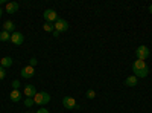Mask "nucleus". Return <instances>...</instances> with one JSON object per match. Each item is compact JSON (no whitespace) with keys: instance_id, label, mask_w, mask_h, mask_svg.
Wrapping results in <instances>:
<instances>
[{"instance_id":"nucleus-1","label":"nucleus","mask_w":152,"mask_h":113,"mask_svg":"<svg viewBox=\"0 0 152 113\" xmlns=\"http://www.w3.org/2000/svg\"><path fill=\"white\" fill-rule=\"evenodd\" d=\"M34 103L38 106H46L50 103V95L47 92H37V95L34 96Z\"/></svg>"},{"instance_id":"nucleus-2","label":"nucleus","mask_w":152,"mask_h":113,"mask_svg":"<svg viewBox=\"0 0 152 113\" xmlns=\"http://www.w3.org/2000/svg\"><path fill=\"white\" fill-rule=\"evenodd\" d=\"M149 47L148 46H145V44H142V46H138L137 49H135V55H137V60H142V61H146L148 58H149Z\"/></svg>"},{"instance_id":"nucleus-3","label":"nucleus","mask_w":152,"mask_h":113,"mask_svg":"<svg viewBox=\"0 0 152 113\" xmlns=\"http://www.w3.org/2000/svg\"><path fill=\"white\" fill-rule=\"evenodd\" d=\"M43 17H44V20H46L47 23H52V24L58 20V14H56L55 9H46V11L43 12Z\"/></svg>"},{"instance_id":"nucleus-4","label":"nucleus","mask_w":152,"mask_h":113,"mask_svg":"<svg viewBox=\"0 0 152 113\" xmlns=\"http://www.w3.org/2000/svg\"><path fill=\"white\" fill-rule=\"evenodd\" d=\"M53 28H55V31H58L59 34H61V32H66V31L69 29V23H67L66 20H62V18H58V20L53 23Z\"/></svg>"},{"instance_id":"nucleus-5","label":"nucleus","mask_w":152,"mask_h":113,"mask_svg":"<svg viewBox=\"0 0 152 113\" xmlns=\"http://www.w3.org/2000/svg\"><path fill=\"white\" fill-rule=\"evenodd\" d=\"M62 106H64L67 110H73L78 107V104H76V99L72 98V96H64L62 98Z\"/></svg>"},{"instance_id":"nucleus-6","label":"nucleus","mask_w":152,"mask_h":113,"mask_svg":"<svg viewBox=\"0 0 152 113\" xmlns=\"http://www.w3.org/2000/svg\"><path fill=\"white\" fill-rule=\"evenodd\" d=\"M23 41H24V37H23V34L21 32H12L11 34V43H14L15 46H20V44H23Z\"/></svg>"},{"instance_id":"nucleus-7","label":"nucleus","mask_w":152,"mask_h":113,"mask_svg":"<svg viewBox=\"0 0 152 113\" xmlns=\"http://www.w3.org/2000/svg\"><path fill=\"white\" fill-rule=\"evenodd\" d=\"M20 73H21V77H23V78H26V80H28V78H32L34 75H35V67H32V66L28 64V66H24V67L21 69Z\"/></svg>"},{"instance_id":"nucleus-8","label":"nucleus","mask_w":152,"mask_h":113,"mask_svg":"<svg viewBox=\"0 0 152 113\" xmlns=\"http://www.w3.org/2000/svg\"><path fill=\"white\" fill-rule=\"evenodd\" d=\"M146 67H148L146 61L137 60V61H134V64H132V72H134V73H137V72H142V70H145Z\"/></svg>"},{"instance_id":"nucleus-9","label":"nucleus","mask_w":152,"mask_h":113,"mask_svg":"<svg viewBox=\"0 0 152 113\" xmlns=\"http://www.w3.org/2000/svg\"><path fill=\"white\" fill-rule=\"evenodd\" d=\"M23 93L26 95V98H34V96L37 95V89H35V86H32V84L24 86V90H23Z\"/></svg>"},{"instance_id":"nucleus-10","label":"nucleus","mask_w":152,"mask_h":113,"mask_svg":"<svg viewBox=\"0 0 152 113\" xmlns=\"http://www.w3.org/2000/svg\"><path fill=\"white\" fill-rule=\"evenodd\" d=\"M18 11V3L17 2H8L6 3V12L8 14H15Z\"/></svg>"},{"instance_id":"nucleus-11","label":"nucleus","mask_w":152,"mask_h":113,"mask_svg":"<svg viewBox=\"0 0 152 113\" xmlns=\"http://www.w3.org/2000/svg\"><path fill=\"white\" fill-rule=\"evenodd\" d=\"M3 31H6V32H9V34L15 32V24H14V21L6 20V21L3 23Z\"/></svg>"},{"instance_id":"nucleus-12","label":"nucleus","mask_w":152,"mask_h":113,"mask_svg":"<svg viewBox=\"0 0 152 113\" xmlns=\"http://www.w3.org/2000/svg\"><path fill=\"white\" fill-rule=\"evenodd\" d=\"M9 98H11V101H12V103H18L20 99H21V93H20V90L14 89V90L9 93Z\"/></svg>"},{"instance_id":"nucleus-13","label":"nucleus","mask_w":152,"mask_h":113,"mask_svg":"<svg viewBox=\"0 0 152 113\" xmlns=\"http://www.w3.org/2000/svg\"><path fill=\"white\" fill-rule=\"evenodd\" d=\"M137 77L135 75H129L128 78L125 80V86H128V87H134V86H137Z\"/></svg>"},{"instance_id":"nucleus-14","label":"nucleus","mask_w":152,"mask_h":113,"mask_svg":"<svg viewBox=\"0 0 152 113\" xmlns=\"http://www.w3.org/2000/svg\"><path fill=\"white\" fill-rule=\"evenodd\" d=\"M12 61H14V60H12L11 57H3L2 60H0V66H2V67H11L12 66Z\"/></svg>"},{"instance_id":"nucleus-15","label":"nucleus","mask_w":152,"mask_h":113,"mask_svg":"<svg viewBox=\"0 0 152 113\" xmlns=\"http://www.w3.org/2000/svg\"><path fill=\"white\" fill-rule=\"evenodd\" d=\"M0 41H11V34L6 31L0 32Z\"/></svg>"},{"instance_id":"nucleus-16","label":"nucleus","mask_w":152,"mask_h":113,"mask_svg":"<svg viewBox=\"0 0 152 113\" xmlns=\"http://www.w3.org/2000/svg\"><path fill=\"white\" fill-rule=\"evenodd\" d=\"M43 29H44L46 32H53V31H55L53 24H52V23H47V21H46V23L43 24Z\"/></svg>"},{"instance_id":"nucleus-17","label":"nucleus","mask_w":152,"mask_h":113,"mask_svg":"<svg viewBox=\"0 0 152 113\" xmlns=\"http://www.w3.org/2000/svg\"><path fill=\"white\" fill-rule=\"evenodd\" d=\"M85 95H87V98H88V99H94V98H96V92H94L93 89H88Z\"/></svg>"},{"instance_id":"nucleus-18","label":"nucleus","mask_w":152,"mask_h":113,"mask_svg":"<svg viewBox=\"0 0 152 113\" xmlns=\"http://www.w3.org/2000/svg\"><path fill=\"white\" fill-rule=\"evenodd\" d=\"M24 106H26V107H32L35 103H34V98H24Z\"/></svg>"},{"instance_id":"nucleus-19","label":"nucleus","mask_w":152,"mask_h":113,"mask_svg":"<svg viewBox=\"0 0 152 113\" xmlns=\"http://www.w3.org/2000/svg\"><path fill=\"white\" fill-rule=\"evenodd\" d=\"M5 77H6V70H5V67L0 66V80H5Z\"/></svg>"},{"instance_id":"nucleus-20","label":"nucleus","mask_w":152,"mask_h":113,"mask_svg":"<svg viewBox=\"0 0 152 113\" xmlns=\"http://www.w3.org/2000/svg\"><path fill=\"white\" fill-rule=\"evenodd\" d=\"M11 86H12V89H17V90H18V87H20V81H18V80H14Z\"/></svg>"},{"instance_id":"nucleus-21","label":"nucleus","mask_w":152,"mask_h":113,"mask_svg":"<svg viewBox=\"0 0 152 113\" xmlns=\"http://www.w3.org/2000/svg\"><path fill=\"white\" fill-rule=\"evenodd\" d=\"M37 63H38V61H37V58H35V57H32V58L29 60V66L35 67V66H37Z\"/></svg>"},{"instance_id":"nucleus-22","label":"nucleus","mask_w":152,"mask_h":113,"mask_svg":"<svg viewBox=\"0 0 152 113\" xmlns=\"http://www.w3.org/2000/svg\"><path fill=\"white\" fill-rule=\"evenodd\" d=\"M37 113H49V110L43 107V109H40V110H37Z\"/></svg>"},{"instance_id":"nucleus-23","label":"nucleus","mask_w":152,"mask_h":113,"mask_svg":"<svg viewBox=\"0 0 152 113\" xmlns=\"http://www.w3.org/2000/svg\"><path fill=\"white\" fill-rule=\"evenodd\" d=\"M53 37H59V32L58 31H53Z\"/></svg>"},{"instance_id":"nucleus-24","label":"nucleus","mask_w":152,"mask_h":113,"mask_svg":"<svg viewBox=\"0 0 152 113\" xmlns=\"http://www.w3.org/2000/svg\"><path fill=\"white\" fill-rule=\"evenodd\" d=\"M149 12H151V14H152V5H149Z\"/></svg>"},{"instance_id":"nucleus-25","label":"nucleus","mask_w":152,"mask_h":113,"mask_svg":"<svg viewBox=\"0 0 152 113\" xmlns=\"http://www.w3.org/2000/svg\"><path fill=\"white\" fill-rule=\"evenodd\" d=\"M2 14H3V9H2V8H0V17H2Z\"/></svg>"},{"instance_id":"nucleus-26","label":"nucleus","mask_w":152,"mask_h":113,"mask_svg":"<svg viewBox=\"0 0 152 113\" xmlns=\"http://www.w3.org/2000/svg\"><path fill=\"white\" fill-rule=\"evenodd\" d=\"M28 113H31V112H28Z\"/></svg>"}]
</instances>
